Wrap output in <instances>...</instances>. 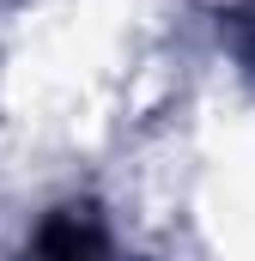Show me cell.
I'll use <instances>...</instances> for the list:
<instances>
[{"label":"cell","mask_w":255,"mask_h":261,"mask_svg":"<svg viewBox=\"0 0 255 261\" xmlns=\"http://www.w3.org/2000/svg\"><path fill=\"white\" fill-rule=\"evenodd\" d=\"M24 261H110V249H104L97 219L79 213V206H67L55 219H43V231H37V243H31Z\"/></svg>","instance_id":"cell-1"}]
</instances>
